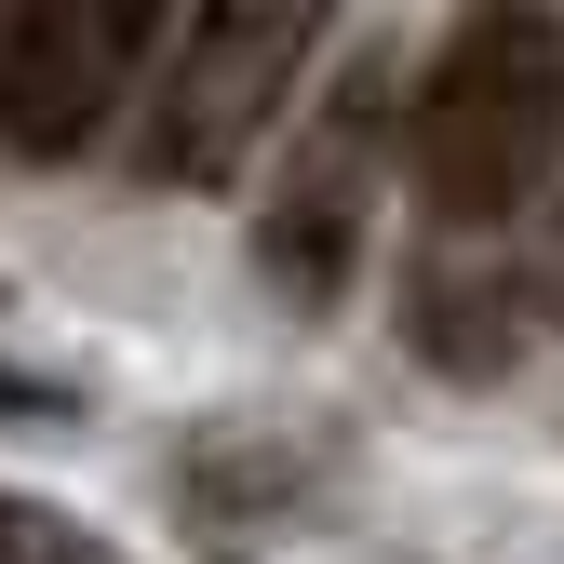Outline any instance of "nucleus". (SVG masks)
<instances>
[{
    "label": "nucleus",
    "mask_w": 564,
    "mask_h": 564,
    "mask_svg": "<svg viewBox=\"0 0 564 564\" xmlns=\"http://www.w3.org/2000/svg\"><path fill=\"white\" fill-rule=\"evenodd\" d=\"M551 162H564V14L484 0L444 28V54L403 95V175L431 202V229L484 242L551 188Z\"/></svg>",
    "instance_id": "obj_1"
},
{
    "label": "nucleus",
    "mask_w": 564,
    "mask_h": 564,
    "mask_svg": "<svg viewBox=\"0 0 564 564\" xmlns=\"http://www.w3.org/2000/svg\"><path fill=\"white\" fill-rule=\"evenodd\" d=\"M323 14H296V0H242V14H188L175 28V67L149 82V121H134V175L162 188H216L242 175V149L269 134V108L296 95Z\"/></svg>",
    "instance_id": "obj_2"
},
{
    "label": "nucleus",
    "mask_w": 564,
    "mask_h": 564,
    "mask_svg": "<svg viewBox=\"0 0 564 564\" xmlns=\"http://www.w3.org/2000/svg\"><path fill=\"white\" fill-rule=\"evenodd\" d=\"M149 41H162V14H134V0H28V14H0V149L14 162L95 149V121L121 108Z\"/></svg>",
    "instance_id": "obj_3"
},
{
    "label": "nucleus",
    "mask_w": 564,
    "mask_h": 564,
    "mask_svg": "<svg viewBox=\"0 0 564 564\" xmlns=\"http://www.w3.org/2000/svg\"><path fill=\"white\" fill-rule=\"evenodd\" d=\"M364 162H377V82H349V108H323V134L296 149V175H282L269 229H256L282 296H336L349 282V256H364Z\"/></svg>",
    "instance_id": "obj_4"
},
{
    "label": "nucleus",
    "mask_w": 564,
    "mask_h": 564,
    "mask_svg": "<svg viewBox=\"0 0 564 564\" xmlns=\"http://www.w3.org/2000/svg\"><path fill=\"white\" fill-rule=\"evenodd\" d=\"M511 296H498V282H484V269H416V349H431V364H511V323H498Z\"/></svg>",
    "instance_id": "obj_5"
},
{
    "label": "nucleus",
    "mask_w": 564,
    "mask_h": 564,
    "mask_svg": "<svg viewBox=\"0 0 564 564\" xmlns=\"http://www.w3.org/2000/svg\"><path fill=\"white\" fill-rule=\"evenodd\" d=\"M0 564H121L95 524H67L54 498H0Z\"/></svg>",
    "instance_id": "obj_6"
},
{
    "label": "nucleus",
    "mask_w": 564,
    "mask_h": 564,
    "mask_svg": "<svg viewBox=\"0 0 564 564\" xmlns=\"http://www.w3.org/2000/svg\"><path fill=\"white\" fill-rule=\"evenodd\" d=\"M538 296L564 310V202H551V242H538Z\"/></svg>",
    "instance_id": "obj_7"
}]
</instances>
